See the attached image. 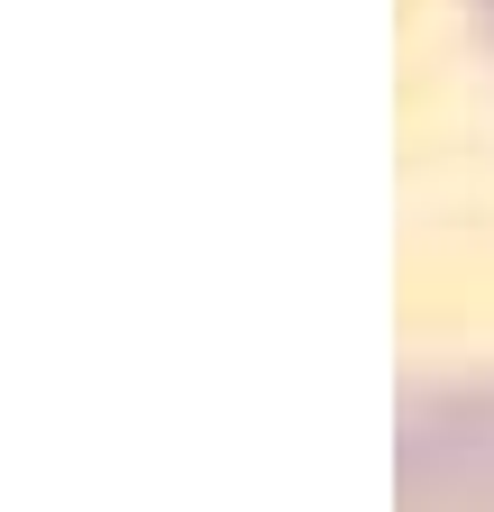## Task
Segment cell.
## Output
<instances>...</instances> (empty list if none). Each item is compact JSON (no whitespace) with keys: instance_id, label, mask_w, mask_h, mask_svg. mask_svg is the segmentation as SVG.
I'll return each mask as SVG.
<instances>
[{"instance_id":"cell-1","label":"cell","mask_w":494,"mask_h":512,"mask_svg":"<svg viewBox=\"0 0 494 512\" xmlns=\"http://www.w3.org/2000/svg\"><path fill=\"white\" fill-rule=\"evenodd\" d=\"M403 512H494V366H421L394 439Z\"/></svg>"},{"instance_id":"cell-2","label":"cell","mask_w":494,"mask_h":512,"mask_svg":"<svg viewBox=\"0 0 494 512\" xmlns=\"http://www.w3.org/2000/svg\"><path fill=\"white\" fill-rule=\"evenodd\" d=\"M476 28H485V46H494V0H476Z\"/></svg>"}]
</instances>
